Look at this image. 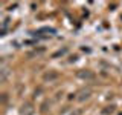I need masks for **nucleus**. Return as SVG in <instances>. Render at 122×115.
Segmentation results:
<instances>
[{
    "instance_id": "obj_1",
    "label": "nucleus",
    "mask_w": 122,
    "mask_h": 115,
    "mask_svg": "<svg viewBox=\"0 0 122 115\" xmlns=\"http://www.w3.org/2000/svg\"><path fill=\"white\" fill-rule=\"evenodd\" d=\"M78 77H79V78H86V80H92L95 75L92 74L90 71H79L78 72Z\"/></svg>"
},
{
    "instance_id": "obj_2",
    "label": "nucleus",
    "mask_w": 122,
    "mask_h": 115,
    "mask_svg": "<svg viewBox=\"0 0 122 115\" xmlns=\"http://www.w3.org/2000/svg\"><path fill=\"white\" fill-rule=\"evenodd\" d=\"M89 97H90V91L89 89H87V91H81V92H79L78 100H79V101H84V100H87Z\"/></svg>"
},
{
    "instance_id": "obj_3",
    "label": "nucleus",
    "mask_w": 122,
    "mask_h": 115,
    "mask_svg": "<svg viewBox=\"0 0 122 115\" xmlns=\"http://www.w3.org/2000/svg\"><path fill=\"white\" fill-rule=\"evenodd\" d=\"M23 107H25V109H21V115H30L32 114V107H30L29 104H26Z\"/></svg>"
},
{
    "instance_id": "obj_4",
    "label": "nucleus",
    "mask_w": 122,
    "mask_h": 115,
    "mask_svg": "<svg viewBox=\"0 0 122 115\" xmlns=\"http://www.w3.org/2000/svg\"><path fill=\"white\" fill-rule=\"evenodd\" d=\"M0 72H2V77H0V81H5V80H6V77H8V69H6L5 66H3Z\"/></svg>"
},
{
    "instance_id": "obj_5",
    "label": "nucleus",
    "mask_w": 122,
    "mask_h": 115,
    "mask_svg": "<svg viewBox=\"0 0 122 115\" xmlns=\"http://www.w3.org/2000/svg\"><path fill=\"white\" fill-rule=\"evenodd\" d=\"M113 110H114V107L112 106V107H110V109H105V110H104V112H105V114H108V112H110V114H112V112H113Z\"/></svg>"
}]
</instances>
